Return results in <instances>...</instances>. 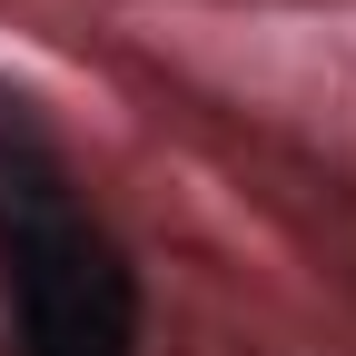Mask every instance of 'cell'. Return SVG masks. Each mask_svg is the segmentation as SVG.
I'll list each match as a JSON object with an SVG mask.
<instances>
[{
	"mask_svg": "<svg viewBox=\"0 0 356 356\" xmlns=\"http://www.w3.org/2000/svg\"><path fill=\"white\" fill-rule=\"evenodd\" d=\"M0 317L10 356H139V267L20 99L0 109Z\"/></svg>",
	"mask_w": 356,
	"mask_h": 356,
	"instance_id": "1",
	"label": "cell"
}]
</instances>
